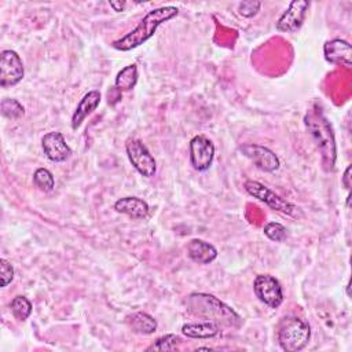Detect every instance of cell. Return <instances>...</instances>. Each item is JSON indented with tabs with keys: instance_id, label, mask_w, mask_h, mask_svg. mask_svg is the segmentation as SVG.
Here are the masks:
<instances>
[{
	"instance_id": "6da1fadb",
	"label": "cell",
	"mask_w": 352,
	"mask_h": 352,
	"mask_svg": "<svg viewBox=\"0 0 352 352\" xmlns=\"http://www.w3.org/2000/svg\"><path fill=\"white\" fill-rule=\"evenodd\" d=\"M177 14L179 8L175 6H162L154 8L148 11L131 32L114 40L111 43V47L122 52L138 48L139 45L144 44L148 38H151L162 23L173 19L175 16H177Z\"/></svg>"
},
{
	"instance_id": "7a4b0ae2",
	"label": "cell",
	"mask_w": 352,
	"mask_h": 352,
	"mask_svg": "<svg viewBox=\"0 0 352 352\" xmlns=\"http://www.w3.org/2000/svg\"><path fill=\"white\" fill-rule=\"evenodd\" d=\"M304 124L322 157L324 170H333L337 158V146L333 128L319 104H314L304 116Z\"/></svg>"
},
{
	"instance_id": "3957f363",
	"label": "cell",
	"mask_w": 352,
	"mask_h": 352,
	"mask_svg": "<svg viewBox=\"0 0 352 352\" xmlns=\"http://www.w3.org/2000/svg\"><path fill=\"white\" fill-rule=\"evenodd\" d=\"M187 309L206 320L226 324L230 327H239L242 324L241 316L226 302L208 293H191L187 300Z\"/></svg>"
},
{
	"instance_id": "277c9868",
	"label": "cell",
	"mask_w": 352,
	"mask_h": 352,
	"mask_svg": "<svg viewBox=\"0 0 352 352\" xmlns=\"http://www.w3.org/2000/svg\"><path fill=\"white\" fill-rule=\"evenodd\" d=\"M311 338L308 322L298 316H283L278 323L276 340L279 346L286 352H298L304 349Z\"/></svg>"
},
{
	"instance_id": "5b68a950",
	"label": "cell",
	"mask_w": 352,
	"mask_h": 352,
	"mask_svg": "<svg viewBox=\"0 0 352 352\" xmlns=\"http://www.w3.org/2000/svg\"><path fill=\"white\" fill-rule=\"evenodd\" d=\"M243 187L249 195L264 202L265 205H268L271 209H274L276 212H280L285 214H294L297 210L296 205L286 201L285 198H282L280 195H278L271 188H268L267 186H264L263 183H260L257 180H246Z\"/></svg>"
},
{
	"instance_id": "8992f818",
	"label": "cell",
	"mask_w": 352,
	"mask_h": 352,
	"mask_svg": "<svg viewBox=\"0 0 352 352\" xmlns=\"http://www.w3.org/2000/svg\"><path fill=\"white\" fill-rule=\"evenodd\" d=\"M125 151L132 166L144 177H153L157 172V162L146 144L139 139H128Z\"/></svg>"
},
{
	"instance_id": "52a82bcc",
	"label": "cell",
	"mask_w": 352,
	"mask_h": 352,
	"mask_svg": "<svg viewBox=\"0 0 352 352\" xmlns=\"http://www.w3.org/2000/svg\"><path fill=\"white\" fill-rule=\"evenodd\" d=\"M25 67L21 56L14 50H3L0 54V87L11 88L22 81Z\"/></svg>"
},
{
	"instance_id": "ba28073f",
	"label": "cell",
	"mask_w": 352,
	"mask_h": 352,
	"mask_svg": "<svg viewBox=\"0 0 352 352\" xmlns=\"http://www.w3.org/2000/svg\"><path fill=\"white\" fill-rule=\"evenodd\" d=\"M256 297L270 308H278L283 302V290L279 280L268 274L257 275L253 282Z\"/></svg>"
},
{
	"instance_id": "9c48e42d",
	"label": "cell",
	"mask_w": 352,
	"mask_h": 352,
	"mask_svg": "<svg viewBox=\"0 0 352 352\" xmlns=\"http://www.w3.org/2000/svg\"><path fill=\"white\" fill-rule=\"evenodd\" d=\"M190 164L198 172H205L210 168L214 158V144L205 135H195L188 143Z\"/></svg>"
},
{
	"instance_id": "30bf717a",
	"label": "cell",
	"mask_w": 352,
	"mask_h": 352,
	"mask_svg": "<svg viewBox=\"0 0 352 352\" xmlns=\"http://www.w3.org/2000/svg\"><path fill=\"white\" fill-rule=\"evenodd\" d=\"M311 3L307 0H293L276 21V30L282 33H296L304 23Z\"/></svg>"
},
{
	"instance_id": "8fae6325",
	"label": "cell",
	"mask_w": 352,
	"mask_h": 352,
	"mask_svg": "<svg viewBox=\"0 0 352 352\" xmlns=\"http://www.w3.org/2000/svg\"><path fill=\"white\" fill-rule=\"evenodd\" d=\"M239 151L246 158H249L258 169L264 172H275L280 166L279 157L265 146L256 143H245L239 146Z\"/></svg>"
},
{
	"instance_id": "7c38bea8",
	"label": "cell",
	"mask_w": 352,
	"mask_h": 352,
	"mask_svg": "<svg viewBox=\"0 0 352 352\" xmlns=\"http://www.w3.org/2000/svg\"><path fill=\"white\" fill-rule=\"evenodd\" d=\"M41 148L45 157L52 162H65L73 154L70 146L66 143L65 136L58 131L48 132L43 136Z\"/></svg>"
},
{
	"instance_id": "4fadbf2b",
	"label": "cell",
	"mask_w": 352,
	"mask_h": 352,
	"mask_svg": "<svg viewBox=\"0 0 352 352\" xmlns=\"http://www.w3.org/2000/svg\"><path fill=\"white\" fill-rule=\"evenodd\" d=\"M324 59L331 65H341L345 67L352 66V47L344 38H331L323 45Z\"/></svg>"
},
{
	"instance_id": "5bb4252c",
	"label": "cell",
	"mask_w": 352,
	"mask_h": 352,
	"mask_svg": "<svg viewBox=\"0 0 352 352\" xmlns=\"http://www.w3.org/2000/svg\"><path fill=\"white\" fill-rule=\"evenodd\" d=\"M100 99H102V95L98 89L88 91L80 99L76 110L72 114V129L73 131H77L81 126V124L85 121V118L89 117L96 110V107L100 103Z\"/></svg>"
},
{
	"instance_id": "9a60e30c",
	"label": "cell",
	"mask_w": 352,
	"mask_h": 352,
	"mask_svg": "<svg viewBox=\"0 0 352 352\" xmlns=\"http://www.w3.org/2000/svg\"><path fill=\"white\" fill-rule=\"evenodd\" d=\"M114 210L117 213H122L126 214L132 219H144L147 217L148 212H150V206L148 204L139 198V197H122L118 198L114 205H113Z\"/></svg>"
},
{
	"instance_id": "2e32d148",
	"label": "cell",
	"mask_w": 352,
	"mask_h": 352,
	"mask_svg": "<svg viewBox=\"0 0 352 352\" xmlns=\"http://www.w3.org/2000/svg\"><path fill=\"white\" fill-rule=\"evenodd\" d=\"M187 254L194 263L210 264L217 257V249L204 239L194 238L187 243Z\"/></svg>"
},
{
	"instance_id": "e0dca14e",
	"label": "cell",
	"mask_w": 352,
	"mask_h": 352,
	"mask_svg": "<svg viewBox=\"0 0 352 352\" xmlns=\"http://www.w3.org/2000/svg\"><path fill=\"white\" fill-rule=\"evenodd\" d=\"M126 322L132 329V331L138 334H144V336L153 334L154 331H157V327H158V323L154 319V316L143 311L133 312L126 318Z\"/></svg>"
},
{
	"instance_id": "ac0fdd59",
	"label": "cell",
	"mask_w": 352,
	"mask_h": 352,
	"mask_svg": "<svg viewBox=\"0 0 352 352\" xmlns=\"http://www.w3.org/2000/svg\"><path fill=\"white\" fill-rule=\"evenodd\" d=\"M220 327L216 322H199V323H186L182 326V334L188 338H212L217 336Z\"/></svg>"
},
{
	"instance_id": "d6986e66",
	"label": "cell",
	"mask_w": 352,
	"mask_h": 352,
	"mask_svg": "<svg viewBox=\"0 0 352 352\" xmlns=\"http://www.w3.org/2000/svg\"><path fill=\"white\" fill-rule=\"evenodd\" d=\"M139 78V70L135 63H131L125 67H122L114 80V87L120 92H126L135 88Z\"/></svg>"
},
{
	"instance_id": "ffe728a7",
	"label": "cell",
	"mask_w": 352,
	"mask_h": 352,
	"mask_svg": "<svg viewBox=\"0 0 352 352\" xmlns=\"http://www.w3.org/2000/svg\"><path fill=\"white\" fill-rule=\"evenodd\" d=\"M33 184L43 192H50L55 187V179L50 169L37 168L33 173Z\"/></svg>"
},
{
	"instance_id": "44dd1931",
	"label": "cell",
	"mask_w": 352,
	"mask_h": 352,
	"mask_svg": "<svg viewBox=\"0 0 352 352\" xmlns=\"http://www.w3.org/2000/svg\"><path fill=\"white\" fill-rule=\"evenodd\" d=\"M10 309L18 320H26L32 314V302L25 296H15L10 302Z\"/></svg>"
},
{
	"instance_id": "7402d4cb",
	"label": "cell",
	"mask_w": 352,
	"mask_h": 352,
	"mask_svg": "<svg viewBox=\"0 0 352 352\" xmlns=\"http://www.w3.org/2000/svg\"><path fill=\"white\" fill-rule=\"evenodd\" d=\"M1 116L7 120H19L25 114V107L12 98H4L0 103Z\"/></svg>"
},
{
	"instance_id": "603a6c76",
	"label": "cell",
	"mask_w": 352,
	"mask_h": 352,
	"mask_svg": "<svg viewBox=\"0 0 352 352\" xmlns=\"http://www.w3.org/2000/svg\"><path fill=\"white\" fill-rule=\"evenodd\" d=\"M179 342L180 338L176 334H165L158 337L150 346L146 348V351H176Z\"/></svg>"
},
{
	"instance_id": "cb8c5ba5",
	"label": "cell",
	"mask_w": 352,
	"mask_h": 352,
	"mask_svg": "<svg viewBox=\"0 0 352 352\" xmlns=\"http://www.w3.org/2000/svg\"><path fill=\"white\" fill-rule=\"evenodd\" d=\"M264 235L274 241V242H283L287 236V230L283 224L276 223V221H270L264 226Z\"/></svg>"
},
{
	"instance_id": "d4e9b609",
	"label": "cell",
	"mask_w": 352,
	"mask_h": 352,
	"mask_svg": "<svg viewBox=\"0 0 352 352\" xmlns=\"http://www.w3.org/2000/svg\"><path fill=\"white\" fill-rule=\"evenodd\" d=\"M260 7L261 3L257 0H245L238 4V12L245 18H252L260 11Z\"/></svg>"
},
{
	"instance_id": "484cf974",
	"label": "cell",
	"mask_w": 352,
	"mask_h": 352,
	"mask_svg": "<svg viewBox=\"0 0 352 352\" xmlns=\"http://www.w3.org/2000/svg\"><path fill=\"white\" fill-rule=\"evenodd\" d=\"M0 278H1V287L8 286L12 279H14V267L12 264L6 260V258H0Z\"/></svg>"
},
{
	"instance_id": "4316f807",
	"label": "cell",
	"mask_w": 352,
	"mask_h": 352,
	"mask_svg": "<svg viewBox=\"0 0 352 352\" xmlns=\"http://www.w3.org/2000/svg\"><path fill=\"white\" fill-rule=\"evenodd\" d=\"M341 183H342V186H344L346 190L351 188V165L346 166V169H345V172H344V175H342V179H341Z\"/></svg>"
},
{
	"instance_id": "83f0119b",
	"label": "cell",
	"mask_w": 352,
	"mask_h": 352,
	"mask_svg": "<svg viewBox=\"0 0 352 352\" xmlns=\"http://www.w3.org/2000/svg\"><path fill=\"white\" fill-rule=\"evenodd\" d=\"M125 4H126L125 1H110V7H111L114 11H117V12L124 11Z\"/></svg>"
},
{
	"instance_id": "f1b7e54d",
	"label": "cell",
	"mask_w": 352,
	"mask_h": 352,
	"mask_svg": "<svg viewBox=\"0 0 352 352\" xmlns=\"http://www.w3.org/2000/svg\"><path fill=\"white\" fill-rule=\"evenodd\" d=\"M197 351H210V348H208V346H201V348H197Z\"/></svg>"
}]
</instances>
